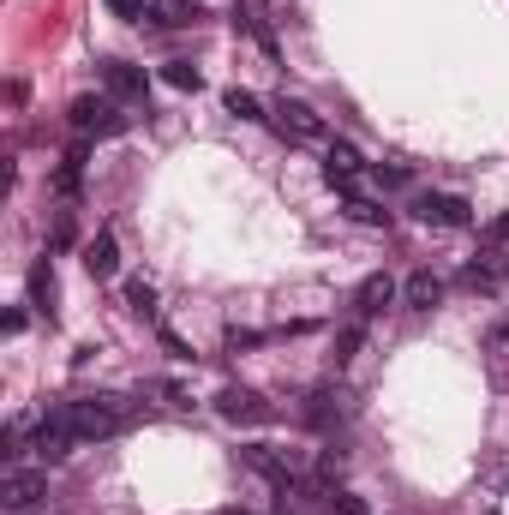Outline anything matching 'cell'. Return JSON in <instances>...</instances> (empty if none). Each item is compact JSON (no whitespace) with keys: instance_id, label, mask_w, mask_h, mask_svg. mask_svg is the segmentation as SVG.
Masks as SVG:
<instances>
[{"instance_id":"cell-1","label":"cell","mask_w":509,"mask_h":515,"mask_svg":"<svg viewBox=\"0 0 509 515\" xmlns=\"http://www.w3.org/2000/svg\"><path fill=\"white\" fill-rule=\"evenodd\" d=\"M132 120H126V108L114 102V96H78L72 102V132L78 138H114V132H126Z\"/></svg>"},{"instance_id":"cell-2","label":"cell","mask_w":509,"mask_h":515,"mask_svg":"<svg viewBox=\"0 0 509 515\" xmlns=\"http://www.w3.org/2000/svg\"><path fill=\"white\" fill-rule=\"evenodd\" d=\"M66 408H72L78 438H114L126 426V402L120 396H84V402H66Z\"/></svg>"},{"instance_id":"cell-3","label":"cell","mask_w":509,"mask_h":515,"mask_svg":"<svg viewBox=\"0 0 509 515\" xmlns=\"http://www.w3.org/2000/svg\"><path fill=\"white\" fill-rule=\"evenodd\" d=\"M408 216H414V222H426V228H468V222H474L468 198H456V192H414Z\"/></svg>"},{"instance_id":"cell-4","label":"cell","mask_w":509,"mask_h":515,"mask_svg":"<svg viewBox=\"0 0 509 515\" xmlns=\"http://www.w3.org/2000/svg\"><path fill=\"white\" fill-rule=\"evenodd\" d=\"M72 444H84V438H78V426H72V408H48V414L36 420V456L54 468V462H66V456H72Z\"/></svg>"},{"instance_id":"cell-5","label":"cell","mask_w":509,"mask_h":515,"mask_svg":"<svg viewBox=\"0 0 509 515\" xmlns=\"http://www.w3.org/2000/svg\"><path fill=\"white\" fill-rule=\"evenodd\" d=\"M276 132L294 138V144H324V138H330V132H324V114H318L312 102H300V96H282V102H276Z\"/></svg>"},{"instance_id":"cell-6","label":"cell","mask_w":509,"mask_h":515,"mask_svg":"<svg viewBox=\"0 0 509 515\" xmlns=\"http://www.w3.org/2000/svg\"><path fill=\"white\" fill-rule=\"evenodd\" d=\"M360 168H366V156H360L348 138H330V144H324V180H330L342 198L360 192Z\"/></svg>"},{"instance_id":"cell-7","label":"cell","mask_w":509,"mask_h":515,"mask_svg":"<svg viewBox=\"0 0 509 515\" xmlns=\"http://www.w3.org/2000/svg\"><path fill=\"white\" fill-rule=\"evenodd\" d=\"M216 414H222L228 426H264L276 408H270L258 390H222V396H216Z\"/></svg>"},{"instance_id":"cell-8","label":"cell","mask_w":509,"mask_h":515,"mask_svg":"<svg viewBox=\"0 0 509 515\" xmlns=\"http://www.w3.org/2000/svg\"><path fill=\"white\" fill-rule=\"evenodd\" d=\"M462 282H468V288H480V294L504 288V282H509V252H504V246H486V252L462 270Z\"/></svg>"},{"instance_id":"cell-9","label":"cell","mask_w":509,"mask_h":515,"mask_svg":"<svg viewBox=\"0 0 509 515\" xmlns=\"http://www.w3.org/2000/svg\"><path fill=\"white\" fill-rule=\"evenodd\" d=\"M102 90H108L114 102H144V96H150L144 72H138V66H126V60H102Z\"/></svg>"},{"instance_id":"cell-10","label":"cell","mask_w":509,"mask_h":515,"mask_svg":"<svg viewBox=\"0 0 509 515\" xmlns=\"http://www.w3.org/2000/svg\"><path fill=\"white\" fill-rule=\"evenodd\" d=\"M84 270H90L96 282H108V276L120 270V240H114V228H96V240L84 246Z\"/></svg>"},{"instance_id":"cell-11","label":"cell","mask_w":509,"mask_h":515,"mask_svg":"<svg viewBox=\"0 0 509 515\" xmlns=\"http://www.w3.org/2000/svg\"><path fill=\"white\" fill-rule=\"evenodd\" d=\"M396 294H402V288H396V282H390V276L378 270V276H366V282L354 288V312H360V318H378V312H384V306H390Z\"/></svg>"},{"instance_id":"cell-12","label":"cell","mask_w":509,"mask_h":515,"mask_svg":"<svg viewBox=\"0 0 509 515\" xmlns=\"http://www.w3.org/2000/svg\"><path fill=\"white\" fill-rule=\"evenodd\" d=\"M402 300H408V312H432V306L444 300V282H438L432 270H414V276L402 282Z\"/></svg>"},{"instance_id":"cell-13","label":"cell","mask_w":509,"mask_h":515,"mask_svg":"<svg viewBox=\"0 0 509 515\" xmlns=\"http://www.w3.org/2000/svg\"><path fill=\"white\" fill-rule=\"evenodd\" d=\"M84 156H90V150H84V138L60 156V174H54V192H60V198H78V186H84Z\"/></svg>"},{"instance_id":"cell-14","label":"cell","mask_w":509,"mask_h":515,"mask_svg":"<svg viewBox=\"0 0 509 515\" xmlns=\"http://www.w3.org/2000/svg\"><path fill=\"white\" fill-rule=\"evenodd\" d=\"M246 462H252V468H258V474H264L276 492H288V462H282L270 444H246Z\"/></svg>"},{"instance_id":"cell-15","label":"cell","mask_w":509,"mask_h":515,"mask_svg":"<svg viewBox=\"0 0 509 515\" xmlns=\"http://www.w3.org/2000/svg\"><path fill=\"white\" fill-rule=\"evenodd\" d=\"M342 210H348V222H360V228H390V210H384L378 198H366V192L342 198Z\"/></svg>"},{"instance_id":"cell-16","label":"cell","mask_w":509,"mask_h":515,"mask_svg":"<svg viewBox=\"0 0 509 515\" xmlns=\"http://www.w3.org/2000/svg\"><path fill=\"white\" fill-rule=\"evenodd\" d=\"M30 306L42 318H54V270L48 264H30Z\"/></svg>"},{"instance_id":"cell-17","label":"cell","mask_w":509,"mask_h":515,"mask_svg":"<svg viewBox=\"0 0 509 515\" xmlns=\"http://www.w3.org/2000/svg\"><path fill=\"white\" fill-rule=\"evenodd\" d=\"M36 498H42V474H12V480H6V504H12V510H30Z\"/></svg>"},{"instance_id":"cell-18","label":"cell","mask_w":509,"mask_h":515,"mask_svg":"<svg viewBox=\"0 0 509 515\" xmlns=\"http://www.w3.org/2000/svg\"><path fill=\"white\" fill-rule=\"evenodd\" d=\"M222 108H228V114H234V120H264V102H258V96H252V90H240V84H234V90H228V96H222Z\"/></svg>"},{"instance_id":"cell-19","label":"cell","mask_w":509,"mask_h":515,"mask_svg":"<svg viewBox=\"0 0 509 515\" xmlns=\"http://www.w3.org/2000/svg\"><path fill=\"white\" fill-rule=\"evenodd\" d=\"M126 312L132 318H156V288L150 282H126Z\"/></svg>"},{"instance_id":"cell-20","label":"cell","mask_w":509,"mask_h":515,"mask_svg":"<svg viewBox=\"0 0 509 515\" xmlns=\"http://www.w3.org/2000/svg\"><path fill=\"white\" fill-rule=\"evenodd\" d=\"M192 18H198V0H162L156 6V24H168V30L174 24H192Z\"/></svg>"},{"instance_id":"cell-21","label":"cell","mask_w":509,"mask_h":515,"mask_svg":"<svg viewBox=\"0 0 509 515\" xmlns=\"http://www.w3.org/2000/svg\"><path fill=\"white\" fill-rule=\"evenodd\" d=\"M162 78H168L174 90H198V84H204V72H198L192 60H168V66H162Z\"/></svg>"},{"instance_id":"cell-22","label":"cell","mask_w":509,"mask_h":515,"mask_svg":"<svg viewBox=\"0 0 509 515\" xmlns=\"http://www.w3.org/2000/svg\"><path fill=\"white\" fill-rule=\"evenodd\" d=\"M360 348H366V330H360V324H342V330H336V360H354Z\"/></svg>"},{"instance_id":"cell-23","label":"cell","mask_w":509,"mask_h":515,"mask_svg":"<svg viewBox=\"0 0 509 515\" xmlns=\"http://www.w3.org/2000/svg\"><path fill=\"white\" fill-rule=\"evenodd\" d=\"M330 515H366V498H354V492H336V498H330Z\"/></svg>"},{"instance_id":"cell-24","label":"cell","mask_w":509,"mask_h":515,"mask_svg":"<svg viewBox=\"0 0 509 515\" xmlns=\"http://www.w3.org/2000/svg\"><path fill=\"white\" fill-rule=\"evenodd\" d=\"M378 180L384 186H408V162H378Z\"/></svg>"},{"instance_id":"cell-25","label":"cell","mask_w":509,"mask_h":515,"mask_svg":"<svg viewBox=\"0 0 509 515\" xmlns=\"http://www.w3.org/2000/svg\"><path fill=\"white\" fill-rule=\"evenodd\" d=\"M486 246H509V210H504V216H492V222H486Z\"/></svg>"},{"instance_id":"cell-26","label":"cell","mask_w":509,"mask_h":515,"mask_svg":"<svg viewBox=\"0 0 509 515\" xmlns=\"http://www.w3.org/2000/svg\"><path fill=\"white\" fill-rule=\"evenodd\" d=\"M144 6H150V0H108V12H114V18H132V24L144 18Z\"/></svg>"},{"instance_id":"cell-27","label":"cell","mask_w":509,"mask_h":515,"mask_svg":"<svg viewBox=\"0 0 509 515\" xmlns=\"http://www.w3.org/2000/svg\"><path fill=\"white\" fill-rule=\"evenodd\" d=\"M258 342H264L258 330H228V348H234V354H240V348H258Z\"/></svg>"},{"instance_id":"cell-28","label":"cell","mask_w":509,"mask_h":515,"mask_svg":"<svg viewBox=\"0 0 509 515\" xmlns=\"http://www.w3.org/2000/svg\"><path fill=\"white\" fill-rule=\"evenodd\" d=\"M228 515H246V510H228Z\"/></svg>"}]
</instances>
